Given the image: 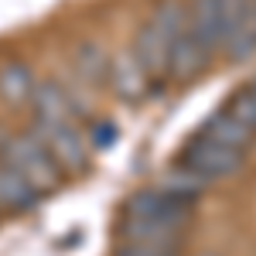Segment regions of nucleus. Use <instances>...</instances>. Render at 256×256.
<instances>
[{"label":"nucleus","mask_w":256,"mask_h":256,"mask_svg":"<svg viewBox=\"0 0 256 256\" xmlns=\"http://www.w3.org/2000/svg\"><path fill=\"white\" fill-rule=\"evenodd\" d=\"M195 218V202L174 198L160 188H144L123 202L116 236L120 242L134 239H164V236H184Z\"/></svg>","instance_id":"obj_1"},{"label":"nucleus","mask_w":256,"mask_h":256,"mask_svg":"<svg viewBox=\"0 0 256 256\" xmlns=\"http://www.w3.org/2000/svg\"><path fill=\"white\" fill-rule=\"evenodd\" d=\"M0 160H7L38 195L58 192L62 181H65V171L55 164V158L48 154V147L38 140L34 130L0 134Z\"/></svg>","instance_id":"obj_2"},{"label":"nucleus","mask_w":256,"mask_h":256,"mask_svg":"<svg viewBox=\"0 0 256 256\" xmlns=\"http://www.w3.org/2000/svg\"><path fill=\"white\" fill-rule=\"evenodd\" d=\"M184 28V4L181 0H160L158 10L147 18V24L134 38V55L140 65L150 72V79H168V58H171V44Z\"/></svg>","instance_id":"obj_3"},{"label":"nucleus","mask_w":256,"mask_h":256,"mask_svg":"<svg viewBox=\"0 0 256 256\" xmlns=\"http://www.w3.org/2000/svg\"><path fill=\"white\" fill-rule=\"evenodd\" d=\"M34 134L65 174H82L89 168V147L76 120H34Z\"/></svg>","instance_id":"obj_4"},{"label":"nucleus","mask_w":256,"mask_h":256,"mask_svg":"<svg viewBox=\"0 0 256 256\" xmlns=\"http://www.w3.org/2000/svg\"><path fill=\"white\" fill-rule=\"evenodd\" d=\"M181 164L198 171V174L212 178V181H218V178H232L246 164V150L242 147H229V144H218V140L198 134V137H192L181 147Z\"/></svg>","instance_id":"obj_5"},{"label":"nucleus","mask_w":256,"mask_h":256,"mask_svg":"<svg viewBox=\"0 0 256 256\" xmlns=\"http://www.w3.org/2000/svg\"><path fill=\"white\" fill-rule=\"evenodd\" d=\"M106 82H110V86L116 89V96L126 99V102H140V99H147L154 92V79H150V72L140 65V58L134 55V48L120 52L116 58L110 62Z\"/></svg>","instance_id":"obj_6"},{"label":"nucleus","mask_w":256,"mask_h":256,"mask_svg":"<svg viewBox=\"0 0 256 256\" xmlns=\"http://www.w3.org/2000/svg\"><path fill=\"white\" fill-rule=\"evenodd\" d=\"M212 52L208 48H202L184 28H181V34L174 38V44H171V58H168V79L174 82H192L198 79L208 65H212Z\"/></svg>","instance_id":"obj_7"},{"label":"nucleus","mask_w":256,"mask_h":256,"mask_svg":"<svg viewBox=\"0 0 256 256\" xmlns=\"http://www.w3.org/2000/svg\"><path fill=\"white\" fill-rule=\"evenodd\" d=\"M184 31L208 48L212 55L222 52V24H218V0H192L184 7Z\"/></svg>","instance_id":"obj_8"},{"label":"nucleus","mask_w":256,"mask_h":256,"mask_svg":"<svg viewBox=\"0 0 256 256\" xmlns=\"http://www.w3.org/2000/svg\"><path fill=\"white\" fill-rule=\"evenodd\" d=\"M38 202H41L38 192L7 160H0V212H31Z\"/></svg>","instance_id":"obj_9"},{"label":"nucleus","mask_w":256,"mask_h":256,"mask_svg":"<svg viewBox=\"0 0 256 256\" xmlns=\"http://www.w3.org/2000/svg\"><path fill=\"white\" fill-rule=\"evenodd\" d=\"M198 134H205V137L218 140V144H229V147H250L256 137V130H250L246 123H239L236 116H229L226 110H218V113H212V116L202 123V130Z\"/></svg>","instance_id":"obj_10"},{"label":"nucleus","mask_w":256,"mask_h":256,"mask_svg":"<svg viewBox=\"0 0 256 256\" xmlns=\"http://www.w3.org/2000/svg\"><path fill=\"white\" fill-rule=\"evenodd\" d=\"M34 92V72L24 62H10L0 68V99L7 106H28Z\"/></svg>","instance_id":"obj_11"},{"label":"nucleus","mask_w":256,"mask_h":256,"mask_svg":"<svg viewBox=\"0 0 256 256\" xmlns=\"http://www.w3.org/2000/svg\"><path fill=\"white\" fill-rule=\"evenodd\" d=\"M158 188L168 192V195H174V198H184V202H198V198L212 188V178H205V174H198V171H192V168H184V164H178L174 171H168V174L160 178Z\"/></svg>","instance_id":"obj_12"},{"label":"nucleus","mask_w":256,"mask_h":256,"mask_svg":"<svg viewBox=\"0 0 256 256\" xmlns=\"http://www.w3.org/2000/svg\"><path fill=\"white\" fill-rule=\"evenodd\" d=\"M184 236H164V239H134V242H120L116 256H174L181 253Z\"/></svg>","instance_id":"obj_13"},{"label":"nucleus","mask_w":256,"mask_h":256,"mask_svg":"<svg viewBox=\"0 0 256 256\" xmlns=\"http://www.w3.org/2000/svg\"><path fill=\"white\" fill-rule=\"evenodd\" d=\"M76 68H79V76L86 82H106V72H110V58L102 55V48L99 44H79V52H76Z\"/></svg>","instance_id":"obj_14"},{"label":"nucleus","mask_w":256,"mask_h":256,"mask_svg":"<svg viewBox=\"0 0 256 256\" xmlns=\"http://www.w3.org/2000/svg\"><path fill=\"white\" fill-rule=\"evenodd\" d=\"M222 110H226L229 116H236L239 123H246L250 130H256V79L246 82L242 89H236Z\"/></svg>","instance_id":"obj_15"},{"label":"nucleus","mask_w":256,"mask_h":256,"mask_svg":"<svg viewBox=\"0 0 256 256\" xmlns=\"http://www.w3.org/2000/svg\"><path fill=\"white\" fill-rule=\"evenodd\" d=\"M120 134H116V126L110 123V120H102V123H96V126H89V140H92V147H110L113 140H116Z\"/></svg>","instance_id":"obj_16"},{"label":"nucleus","mask_w":256,"mask_h":256,"mask_svg":"<svg viewBox=\"0 0 256 256\" xmlns=\"http://www.w3.org/2000/svg\"><path fill=\"white\" fill-rule=\"evenodd\" d=\"M174 256H181V253H174Z\"/></svg>","instance_id":"obj_17"}]
</instances>
